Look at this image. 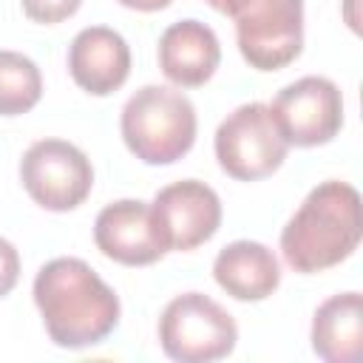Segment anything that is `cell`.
Here are the masks:
<instances>
[{"instance_id": "1", "label": "cell", "mask_w": 363, "mask_h": 363, "mask_svg": "<svg viewBox=\"0 0 363 363\" xmlns=\"http://www.w3.org/2000/svg\"><path fill=\"white\" fill-rule=\"evenodd\" d=\"M34 303L48 337L62 349L102 343L119 323V295L82 258H54L34 275Z\"/></svg>"}, {"instance_id": "2", "label": "cell", "mask_w": 363, "mask_h": 363, "mask_svg": "<svg viewBox=\"0 0 363 363\" xmlns=\"http://www.w3.org/2000/svg\"><path fill=\"white\" fill-rule=\"evenodd\" d=\"M363 235L360 193L349 182H320L281 230L284 261L295 272H320L346 261Z\"/></svg>"}, {"instance_id": "3", "label": "cell", "mask_w": 363, "mask_h": 363, "mask_svg": "<svg viewBox=\"0 0 363 363\" xmlns=\"http://www.w3.org/2000/svg\"><path fill=\"white\" fill-rule=\"evenodd\" d=\"M119 130L128 150L145 164H173L196 142L193 102L167 85H142L128 96Z\"/></svg>"}, {"instance_id": "4", "label": "cell", "mask_w": 363, "mask_h": 363, "mask_svg": "<svg viewBox=\"0 0 363 363\" xmlns=\"http://www.w3.org/2000/svg\"><path fill=\"white\" fill-rule=\"evenodd\" d=\"M238 326L233 315L204 292L176 295L159 318V343L170 360L213 363L235 349Z\"/></svg>"}, {"instance_id": "5", "label": "cell", "mask_w": 363, "mask_h": 363, "mask_svg": "<svg viewBox=\"0 0 363 363\" xmlns=\"http://www.w3.org/2000/svg\"><path fill=\"white\" fill-rule=\"evenodd\" d=\"M213 147L218 167L238 182L272 176L289 150L269 105L264 102H244L227 113L216 128Z\"/></svg>"}, {"instance_id": "6", "label": "cell", "mask_w": 363, "mask_h": 363, "mask_svg": "<svg viewBox=\"0 0 363 363\" xmlns=\"http://www.w3.org/2000/svg\"><path fill=\"white\" fill-rule=\"evenodd\" d=\"M233 20L238 51L258 71H278L303 48V0H244Z\"/></svg>"}, {"instance_id": "7", "label": "cell", "mask_w": 363, "mask_h": 363, "mask_svg": "<svg viewBox=\"0 0 363 363\" xmlns=\"http://www.w3.org/2000/svg\"><path fill=\"white\" fill-rule=\"evenodd\" d=\"M26 193L51 213L79 207L94 187L91 159L65 139H40L20 159Z\"/></svg>"}, {"instance_id": "8", "label": "cell", "mask_w": 363, "mask_h": 363, "mask_svg": "<svg viewBox=\"0 0 363 363\" xmlns=\"http://www.w3.org/2000/svg\"><path fill=\"white\" fill-rule=\"evenodd\" d=\"M286 145L315 147L337 136L343 125L340 88L326 77H301L284 85L269 105Z\"/></svg>"}, {"instance_id": "9", "label": "cell", "mask_w": 363, "mask_h": 363, "mask_svg": "<svg viewBox=\"0 0 363 363\" xmlns=\"http://www.w3.org/2000/svg\"><path fill=\"white\" fill-rule=\"evenodd\" d=\"M150 213L164 238L167 252L170 250L187 252L201 247L216 235L221 224L218 193L199 179H182L156 190L150 201Z\"/></svg>"}, {"instance_id": "10", "label": "cell", "mask_w": 363, "mask_h": 363, "mask_svg": "<svg viewBox=\"0 0 363 363\" xmlns=\"http://www.w3.org/2000/svg\"><path fill=\"white\" fill-rule=\"evenodd\" d=\"M94 241L102 255L125 267H147L167 252L150 204L142 199H119L105 204L94 221Z\"/></svg>"}, {"instance_id": "11", "label": "cell", "mask_w": 363, "mask_h": 363, "mask_svg": "<svg viewBox=\"0 0 363 363\" xmlns=\"http://www.w3.org/2000/svg\"><path fill=\"white\" fill-rule=\"evenodd\" d=\"M68 71L82 91L108 96L122 88L130 74V48L119 31L88 26L68 45Z\"/></svg>"}, {"instance_id": "12", "label": "cell", "mask_w": 363, "mask_h": 363, "mask_svg": "<svg viewBox=\"0 0 363 363\" xmlns=\"http://www.w3.org/2000/svg\"><path fill=\"white\" fill-rule=\"evenodd\" d=\"M221 62L216 31L201 20H179L159 37V68L179 88L204 85Z\"/></svg>"}, {"instance_id": "13", "label": "cell", "mask_w": 363, "mask_h": 363, "mask_svg": "<svg viewBox=\"0 0 363 363\" xmlns=\"http://www.w3.org/2000/svg\"><path fill=\"white\" fill-rule=\"evenodd\" d=\"M213 278L235 301H264L278 289L281 267L267 244L241 238L218 250Z\"/></svg>"}, {"instance_id": "14", "label": "cell", "mask_w": 363, "mask_h": 363, "mask_svg": "<svg viewBox=\"0 0 363 363\" xmlns=\"http://www.w3.org/2000/svg\"><path fill=\"white\" fill-rule=\"evenodd\" d=\"M312 352L326 363H352L363 346V298L337 292L326 298L312 318Z\"/></svg>"}, {"instance_id": "15", "label": "cell", "mask_w": 363, "mask_h": 363, "mask_svg": "<svg viewBox=\"0 0 363 363\" xmlns=\"http://www.w3.org/2000/svg\"><path fill=\"white\" fill-rule=\"evenodd\" d=\"M43 96V77L31 57L0 48V116L31 111Z\"/></svg>"}, {"instance_id": "16", "label": "cell", "mask_w": 363, "mask_h": 363, "mask_svg": "<svg viewBox=\"0 0 363 363\" xmlns=\"http://www.w3.org/2000/svg\"><path fill=\"white\" fill-rule=\"evenodd\" d=\"M79 6H82V0H23L26 17L34 23H43V26H54V23L74 17Z\"/></svg>"}, {"instance_id": "17", "label": "cell", "mask_w": 363, "mask_h": 363, "mask_svg": "<svg viewBox=\"0 0 363 363\" xmlns=\"http://www.w3.org/2000/svg\"><path fill=\"white\" fill-rule=\"evenodd\" d=\"M17 278H20V252L14 250L11 241L0 235V298L17 286Z\"/></svg>"}, {"instance_id": "18", "label": "cell", "mask_w": 363, "mask_h": 363, "mask_svg": "<svg viewBox=\"0 0 363 363\" xmlns=\"http://www.w3.org/2000/svg\"><path fill=\"white\" fill-rule=\"evenodd\" d=\"M116 3H122L128 9H136V11H159V9L170 6L173 0H116Z\"/></svg>"}, {"instance_id": "19", "label": "cell", "mask_w": 363, "mask_h": 363, "mask_svg": "<svg viewBox=\"0 0 363 363\" xmlns=\"http://www.w3.org/2000/svg\"><path fill=\"white\" fill-rule=\"evenodd\" d=\"M216 11H221V14H227V17H233L235 11H238V6L244 3V0H207Z\"/></svg>"}]
</instances>
